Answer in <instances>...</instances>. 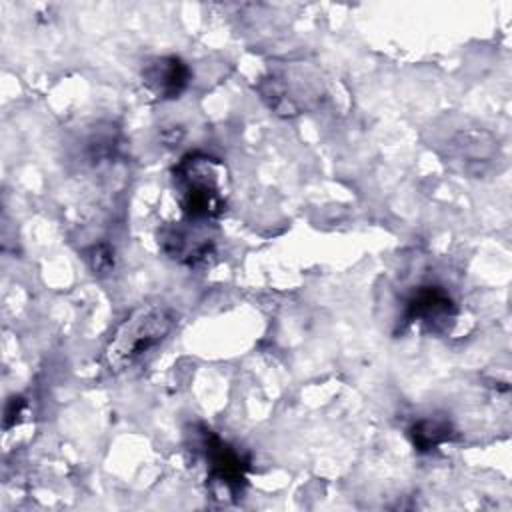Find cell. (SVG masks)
Returning <instances> with one entry per match:
<instances>
[{
  "instance_id": "cell-6",
  "label": "cell",
  "mask_w": 512,
  "mask_h": 512,
  "mask_svg": "<svg viewBox=\"0 0 512 512\" xmlns=\"http://www.w3.org/2000/svg\"><path fill=\"white\" fill-rule=\"evenodd\" d=\"M192 80L188 64L180 56H156L142 66L144 86L160 100H176Z\"/></svg>"
},
{
  "instance_id": "cell-8",
  "label": "cell",
  "mask_w": 512,
  "mask_h": 512,
  "mask_svg": "<svg viewBox=\"0 0 512 512\" xmlns=\"http://www.w3.org/2000/svg\"><path fill=\"white\" fill-rule=\"evenodd\" d=\"M408 436L416 452L428 454L438 450L442 444L450 442L454 438V428L446 418L426 416L412 422V426L408 428Z\"/></svg>"
},
{
  "instance_id": "cell-9",
  "label": "cell",
  "mask_w": 512,
  "mask_h": 512,
  "mask_svg": "<svg viewBox=\"0 0 512 512\" xmlns=\"http://www.w3.org/2000/svg\"><path fill=\"white\" fill-rule=\"evenodd\" d=\"M86 260L94 274H106L114 268V252L108 244H96L86 252Z\"/></svg>"
},
{
  "instance_id": "cell-1",
  "label": "cell",
  "mask_w": 512,
  "mask_h": 512,
  "mask_svg": "<svg viewBox=\"0 0 512 512\" xmlns=\"http://www.w3.org/2000/svg\"><path fill=\"white\" fill-rule=\"evenodd\" d=\"M176 314L170 306L154 302L136 308L112 334L104 350L106 366L124 372L156 350L174 330Z\"/></svg>"
},
{
  "instance_id": "cell-5",
  "label": "cell",
  "mask_w": 512,
  "mask_h": 512,
  "mask_svg": "<svg viewBox=\"0 0 512 512\" xmlns=\"http://www.w3.org/2000/svg\"><path fill=\"white\" fill-rule=\"evenodd\" d=\"M456 318V302L450 292L436 284L418 286L406 300L404 320L422 324L430 332H444Z\"/></svg>"
},
{
  "instance_id": "cell-3",
  "label": "cell",
  "mask_w": 512,
  "mask_h": 512,
  "mask_svg": "<svg viewBox=\"0 0 512 512\" xmlns=\"http://www.w3.org/2000/svg\"><path fill=\"white\" fill-rule=\"evenodd\" d=\"M202 452L208 468V480L228 494H236L246 486V474L250 468L248 458L216 432L202 430Z\"/></svg>"
},
{
  "instance_id": "cell-4",
  "label": "cell",
  "mask_w": 512,
  "mask_h": 512,
  "mask_svg": "<svg viewBox=\"0 0 512 512\" xmlns=\"http://www.w3.org/2000/svg\"><path fill=\"white\" fill-rule=\"evenodd\" d=\"M202 224H164L158 230L160 250L174 262L188 268L206 266L214 256V242L200 230Z\"/></svg>"
},
{
  "instance_id": "cell-2",
  "label": "cell",
  "mask_w": 512,
  "mask_h": 512,
  "mask_svg": "<svg viewBox=\"0 0 512 512\" xmlns=\"http://www.w3.org/2000/svg\"><path fill=\"white\" fill-rule=\"evenodd\" d=\"M174 188L188 222L208 224L226 210L222 172L212 156L190 152L174 166Z\"/></svg>"
},
{
  "instance_id": "cell-10",
  "label": "cell",
  "mask_w": 512,
  "mask_h": 512,
  "mask_svg": "<svg viewBox=\"0 0 512 512\" xmlns=\"http://www.w3.org/2000/svg\"><path fill=\"white\" fill-rule=\"evenodd\" d=\"M24 406H26V402H24V398H20V396H14V398L8 400L6 410H4V428H6V430L18 424V420H20V416H22V412H24Z\"/></svg>"
},
{
  "instance_id": "cell-7",
  "label": "cell",
  "mask_w": 512,
  "mask_h": 512,
  "mask_svg": "<svg viewBox=\"0 0 512 512\" xmlns=\"http://www.w3.org/2000/svg\"><path fill=\"white\" fill-rule=\"evenodd\" d=\"M494 152L498 154V146L494 148V138L488 132H460L450 142V160L460 162L466 172L486 166L494 158Z\"/></svg>"
}]
</instances>
